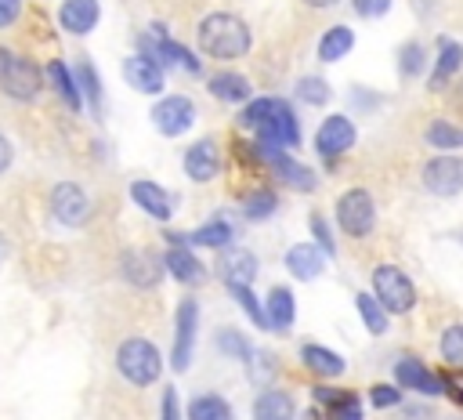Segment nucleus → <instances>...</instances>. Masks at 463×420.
<instances>
[{
	"mask_svg": "<svg viewBox=\"0 0 463 420\" xmlns=\"http://www.w3.org/2000/svg\"><path fill=\"white\" fill-rule=\"evenodd\" d=\"M351 47H354V33L347 25H333L318 40V62H340Z\"/></svg>",
	"mask_w": 463,
	"mask_h": 420,
	"instance_id": "obj_29",
	"label": "nucleus"
},
{
	"mask_svg": "<svg viewBox=\"0 0 463 420\" xmlns=\"http://www.w3.org/2000/svg\"><path fill=\"white\" fill-rule=\"evenodd\" d=\"M438 351H441L445 366L463 369V322H452V326L441 329V337H438Z\"/></svg>",
	"mask_w": 463,
	"mask_h": 420,
	"instance_id": "obj_34",
	"label": "nucleus"
},
{
	"mask_svg": "<svg viewBox=\"0 0 463 420\" xmlns=\"http://www.w3.org/2000/svg\"><path fill=\"white\" fill-rule=\"evenodd\" d=\"M210 94L217 101H228V105H246L253 91H250V80L246 76H239V72H217V76H210Z\"/></svg>",
	"mask_w": 463,
	"mask_h": 420,
	"instance_id": "obj_25",
	"label": "nucleus"
},
{
	"mask_svg": "<svg viewBox=\"0 0 463 420\" xmlns=\"http://www.w3.org/2000/svg\"><path fill=\"white\" fill-rule=\"evenodd\" d=\"M188 243H195V246H210V250H224L232 239H235V232H232V224L228 221H210V224H203V228H195L192 235H184Z\"/></svg>",
	"mask_w": 463,
	"mask_h": 420,
	"instance_id": "obj_33",
	"label": "nucleus"
},
{
	"mask_svg": "<svg viewBox=\"0 0 463 420\" xmlns=\"http://www.w3.org/2000/svg\"><path fill=\"white\" fill-rule=\"evenodd\" d=\"M217 268H221V279L228 286H250L253 275H257V257L250 250H242V246H232V250L221 253Z\"/></svg>",
	"mask_w": 463,
	"mask_h": 420,
	"instance_id": "obj_16",
	"label": "nucleus"
},
{
	"mask_svg": "<svg viewBox=\"0 0 463 420\" xmlns=\"http://www.w3.org/2000/svg\"><path fill=\"white\" fill-rule=\"evenodd\" d=\"M394 384L398 387H409V391H420V395H441L445 391V380L438 373H430L420 355H402L394 362Z\"/></svg>",
	"mask_w": 463,
	"mask_h": 420,
	"instance_id": "obj_13",
	"label": "nucleus"
},
{
	"mask_svg": "<svg viewBox=\"0 0 463 420\" xmlns=\"http://www.w3.org/2000/svg\"><path fill=\"white\" fill-rule=\"evenodd\" d=\"M293 94H297L300 101H307V105H326V101L333 98V91H329V83H326L322 76H300L297 87H293Z\"/></svg>",
	"mask_w": 463,
	"mask_h": 420,
	"instance_id": "obj_35",
	"label": "nucleus"
},
{
	"mask_svg": "<svg viewBox=\"0 0 463 420\" xmlns=\"http://www.w3.org/2000/svg\"><path fill=\"white\" fill-rule=\"evenodd\" d=\"M47 80H51V87L61 94V101L72 109V112H80L83 109V98H80V87H76V80H72V72H69V65L61 62V58H54V62H47Z\"/></svg>",
	"mask_w": 463,
	"mask_h": 420,
	"instance_id": "obj_27",
	"label": "nucleus"
},
{
	"mask_svg": "<svg viewBox=\"0 0 463 420\" xmlns=\"http://www.w3.org/2000/svg\"><path fill=\"white\" fill-rule=\"evenodd\" d=\"M362 398L354 391H344L336 402L326 406V420H362Z\"/></svg>",
	"mask_w": 463,
	"mask_h": 420,
	"instance_id": "obj_38",
	"label": "nucleus"
},
{
	"mask_svg": "<svg viewBox=\"0 0 463 420\" xmlns=\"http://www.w3.org/2000/svg\"><path fill=\"white\" fill-rule=\"evenodd\" d=\"M420 185L430 192V196H459L463 192V156L456 152H438L430 156L423 167H420Z\"/></svg>",
	"mask_w": 463,
	"mask_h": 420,
	"instance_id": "obj_6",
	"label": "nucleus"
},
{
	"mask_svg": "<svg viewBox=\"0 0 463 420\" xmlns=\"http://www.w3.org/2000/svg\"><path fill=\"white\" fill-rule=\"evenodd\" d=\"M239 123L250 127V130H257V152L260 156L286 152V148H297L300 145L297 112L282 98H253V101H246Z\"/></svg>",
	"mask_w": 463,
	"mask_h": 420,
	"instance_id": "obj_1",
	"label": "nucleus"
},
{
	"mask_svg": "<svg viewBox=\"0 0 463 420\" xmlns=\"http://www.w3.org/2000/svg\"><path fill=\"white\" fill-rule=\"evenodd\" d=\"M11 156H14V148H11V141H7L4 134H0V174H4L7 167H11Z\"/></svg>",
	"mask_w": 463,
	"mask_h": 420,
	"instance_id": "obj_48",
	"label": "nucleus"
},
{
	"mask_svg": "<svg viewBox=\"0 0 463 420\" xmlns=\"http://www.w3.org/2000/svg\"><path fill=\"white\" fill-rule=\"evenodd\" d=\"M449 420H463V416H449Z\"/></svg>",
	"mask_w": 463,
	"mask_h": 420,
	"instance_id": "obj_52",
	"label": "nucleus"
},
{
	"mask_svg": "<svg viewBox=\"0 0 463 420\" xmlns=\"http://www.w3.org/2000/svg\"><path fill=\"white\" fill-rule=\"evenodd\" d=\"M130 199H134L148 217H156V221H170V214H174V199H170V192L159 188V185L148 181V177L130 181Z\"/></svg>",
	"mask_w": 463,
	"mask_h": 420,
	"instance_id": "obj_15",
	"label": "nucleus"
},
{
	"mask_svg": "<svg viewBox=\"0 0 463 420\" xmlns=\"http://www.w3.org/2000/svg\"><path fill=\"white\" fill-rule=\"evenodd\" d=\"M58 22L72 36H87L98 25V0H61Z\"/></svg>",
	"mask_w": 463,
	"mask_h": 420,
	"instance_id": "obj_17",
	"label": "nucleus"
},
{
	"mask_svg": "<svg viewBox=\"0 0 463 420\" xmlns=\"http://www.w3.org/2000/svg\"><path fill=\"white\" fill-rule=\"evenodd\" d=\"M163 257H156L152 250H127L123 257H119V272H123V279L130 282V286H137V290H152L159 279H163Z\"/></svg>",
	"mask_w": 463,
	"mask_h": 420,
	"instance_id": "obj_12",
	"label": "nucleus"
},
{
	"mask_svg": "<svg viewBox=\"0 0 463 420\" xmlns=\"http://www.w3.org/2000/svg\"><path fill=\"white\" fill-rule=\"evenodd\" d=\"M300 362H304L315 377H340V373H344V358H340L333 348L315 344V340H307V344L300 348Z\"/></svg>",
	"mask_w": 463,
	"mask_h": 420,
	"instance_id": "obj_23",
	"label": "nucleus"
},
{
	"mask_svg": "<svg viewBox=\"0 0 463 420\" xmlns=\"http://www.w3.org/2000/svg\"><path fill=\"white\" fill-rule=\"evenodd\" d=\"M398 420H434V409L430 406H405L402 413H398Z\"/></svg>",
	"mask_w": 463,
	"mask_h": 420,
	"instance_id": "obj_46",
	"label": "nucleus"
},
{
	"mask_svg": "<svg viewBox=\"0 0 463 420\" xmlns=\"http://www.w3.org/2000/svg\"><path fill=\"white\" fill-rule=\"evenodd\" d=\"M449 101H452V109L463 116V76L452 83V91H449Z\"/></svg>",
	"mask_w": 463,
	"mask_h": 420,
	"instance_id": "obj_47",
	"label": "nucleus"
},
{
	"mask_svg": "<svg viewBox=\"0 0 463 420\" xmlns=\"http://www.w3.org/2000/svg\"><path fill=\"white\" fill-rule=\"evenodd\" d=\"M354 308H358V315H362V322H365V329H369L373 337L387 333V322H391V315L383 311V304H380L373 293H354Z\"/></svg>",
	"mask_w": 463,
	"mask_h": 420,
	"instance_id": "obj_30",
	"label": "nucleus"
},
{
	"mask_svg": "<svg viewBox=\"0 0 463 420\" xmlns=\"http://www.w3.org/2000/svg\"><path fill=\"white\" fill-rule=\"evenodd\" d=\"M11 62H14V54H11V51H0V76L7 72V65H11Z\"/></svg>",
	"mask_w": 463,
	"mask_h": 420,
	"instance_id": "obj_49",
	"label": "nucleus"
},
{
	"mask_svg": "<svg viewBox=\"0 0 463 420\" xmlns=\"http://www.w3.org/2000/svg\"><path fill=\"white\" fill-rule=\"evenodd\" d=\"M22 14V0H0V29H7Z\"/></svg>",
	"mask_w": 463,
	"mask_h": 420,
	"instance_id": "obj_45",
	"label": "nucleus"
},
{
	"mask_svg": "<svg viewBox=\"0 0 463 420\" xmlns=\"http://www.w3.org/2000/svg\"><path fill=\"white\" fill-rule=\"evenodd\" d=\"M304 4H307V7H333L336 0H304Z\"/></svg>",
	"mask_w": 463,
	"mask_h": 420,
	"instance_id": "obj_50",
	"label": "nucleus"
},
{
	"mask_svg": "<svg viewBox=\"0 0 463 420\" xmlns=\"http://www.w3.org/2000/svg\"><path fill=\"white\" fill-rule=\"evenodd\" d=\"M373 297L383 304L387 315H409L416 308V286L398 264L373 268Z\"/></svg>",
	"mask_w": 463,
	"mask_h": 420,
	"instance_id": "obj_4",
	"label": "nucleus"
},
{
	"mask_svg": "<svg viewBox=\"0 0 463 420\" xmlns=\"http://www.w3.org/2000/svg\"><path fill=\"white\" fill-rule=\"evenodd\" d=\"M188 420H232V406L221 395H195L188 402Z\"/></svg>",
	"mask_w": 463,
	"mask_h": 420,
	"instance_id": "obj_31",
	"label": "nucleus"
},
{
	"mask_svg": "<svg viewBox=\"0 0 463 420\" xmlns=\"http://www.w3.org/2000/svg\"><path fill=\"white\" fill-rule=\"evenodd\" d=\"M264 159L271 163L275 177L286 181L289 188H297V192H311V188H315V170L304 167V163H297L289 152H271V156H264Z\"/></svg>",
	"mask_w": 463,
	"mask_h": 420,
	"instance_id": "obj_21",
	"label": "nucleus"
},
{
	"mask_svg": "<svg viewBox=\"0 0 463 420\" xmlns=\"http://www.w3.org/2000/svg\"><path fill=\"white\" fill-rule=\"evenodd\" d=\"M163 420H181V402H177V391L174 387L163 391Z\"/></svg>",
	"mask_w": 463,
	"mask_h": 420,
	"instance_id": "obj_44",
	"label": "nucleus"
},
{
	"mask_svg": "<svg viewBox=\"0 0 463 420\" xmlns=\"http://www.w3.org/2000/svg\"><path fill=\"white\" fill-rule=\"evenodd\" d=\"M7 257V239H4V232H0V261Z\"/></svg>",
	"mask_w": 463,
	"mask_h": 420,
	"instance_id": "obj_51",
	"label": "nucleus"
},
{
	"mask_svg": "<svg viewBox=\"0 0 463 420\" xmlns=\"http://www.w3.org/2000/svg\"><path fill=\"white\" fill-rule=\"evenodd\" d=\"M286 268H289L293 279L307 282V279L322 275V268H326V253H322L315 243H297V246L286 250Z\"/></svg>",
	"mask_w": 463,
	"mask_h": 420,
	"instance_id": "obj_18",
	"label": "nucleus"
},
{
	"mask_svg": "<svg viewBox=\"0 0 463 420\" xmlns=\"http://www.w3.org/2000/svg\"><path fill=\"white\" fill-rule=\"evenodd\" d=\"M398 72L402 80H416L420 72H427V47L420 40H409L398 47Z\"/></svg>",
	"mask_w": 463,
	"mask_h": 420,
	"instance_id": "obj_32",
	"label": "nucleus"
},
{
	"mask_svg": "<svg viewBox=\"0 0 463 420\" xmlns=\"http://www.w3.org/2000/svg\"><path fill=\"white\" fill-rule=\"evenodd\" d=\"M297 406L286 391H260L253 398V420H293Z\"/></svg>",
	"mask_w": 463,
	"mask_h": 420,
	"instance_id": "obj_26",
	"label": "nucleus"
},
{
	"mask_svg": "<svg viewBox=\"0 0 463 420\" xmlns=\"http://www.w3.org/2000/svg\"><path fill=\"white\" fill-rule=\"evenodd\" d=\"M4 91L14 98V101H33L40 91H43V69L33 62V58H14L7 65V72L0 76Z\"/></svg>",
	"mask_w": 463,
	"mask_h": 420,
	"instance_id": "obj_10",
	"label": "nucleus"
},
{
	"mask_svg": "<svg viewBox=\"0 0 463 420\" xmlns=\"http://www.w3.org/2000/svg\"><path fill=\"white\" fill-rule=\"evenodd\" d=\"M275 210H279V199H275L271 188H257V192L246 196V217L250 221H268Z\"/></svg>",
	"mask_w": 463,
	"mask_h": 420,
	"instance_id": "obj_37",
	"label": "nucleus"
},
{
	"mask_svg": "<svg viewBox=\"0 0 463 420\" xmlns=\"http://www.w3.org/2000/svg\"><path fill=\"white\" fill-rule=\"evenodd\" d=\"M232 290V297L242 304V311L253 319V326H260V329H268V311L260 308V301H257V293L250 290V286H228Z\"/></svg>",
	"mask_w": 463,
	"mask_h": 420,
	"instance_id": "obj_39",
	"label": "nucleus"
},
{
	"mask_svg": "<svg viewBox=\"0 0 463 420\" xmlns=\"http://www.w3.org/2000/svg\"><path fill=\"white\" fill-rule=\"evenodd\" d=\"M199 47L210 54V58H242L250 51V25L239 18V14H228V11H217V14H206L199 22V33H195Z\"/></svg>",
	"mask_w": 463,
	"mask_h": 420,
	"instance_id": "obj_2",
	"label": "nucleus"
},
{
	"mask_svg": "<svg viewBox=\"0 0 463 420\" xmlns=\"http://www.w3.org/2000/svg\"><path fill=\"white\" fill-rule=\"evenodd\" d=\"M217 348L224 351V355H232V358H250V344H246V337L239 333V329H221L217 333Z\"/></svg>",
	"mask_w": 463,
	"mask_h": 420,
	"instance_id": "obj_40",
	"label": "nucleus"
},
{
	"mask_svg": "<svg viewBox=\"0 0 463 420\" xmlns=\"http://www.w3.org/2000/svg\"><path fill=\"white\" fill-rule=\"evenodd\" d=\"M123 76H127V83H130L134 91H141V94H159V91H163V69H159L156 62H148L145 54L127 58V62H123Z\"/></svg>",
	"mask_w": 463,
	"mask_h": 420,
	"instance_id": "obj_20",
	"label": "nucleus"
},
{
	"mask_svg": "<svg viewBox=\"0 0 463 420\" xmlns=\"http://www.w3.org/2000/svg\"><path fill=\"white\" fill-rule=\"evenodd\" d=\"M423 138L438 152H459L463 148V127L452 123V119H430L427 130H423Z\"/></svg>",
	"mask_w": 463,
	"mask_h": 420,
	"instance_id": "obj_28",
	"label": "nucleus"
},
{
	"mask_svg": "<svg viewBox=\"0 0 463 420\" xmlns=\"http://www.w3.org/2000/svg\"><path fill=\"white\" fill-rule=\"evenodd\" d=\"M217 170H221V152H217V141L213 138H203V141H195L184 152V174L192 181H199V185L203 181H213Z\"/></svg>",
	"mask_w": 463,
	"mask_h": 420,
	"instance_id": "obj_14",
	"label": "nucleus"
},
{
	"mask_svg": "<svg viewBox=\"0 0 463 420\" xmlns=\"http://www.w3.org/2000/svg\"><path fill=\"white\" fill-rule=\"evenodd\" d=\"M307 228H311V235L318 239L315 246H318L322 253H336V243H333V232H329V224H326V217H322V214H311V217H307Z\"/></svg>",
	"mask_w": 463,
	"mask_h": 420,
	"instance_id": "obj_42",
	"label": "nucleus"
},
{
	"mask_svg": "<svg viewBox=\"0 0 463 420\" xmlns=\"http://www.w3.org/2000/svg\"><path fill=\"white\" fill-rule=\"evenodd\" d=\"M459 65H463V47L456 40H441L438 43V58L430 65V91H445L449 80L459 76Z\"/></svg>",
	"mask_w": 463,
	"mask_h": 420,
	"instance_id": "obj_19",
	"label": "nucleus"
},
{
	"mask_svg": "<svg viewBox=\"0 0 463 420\" xmlns=\"http://www.w3.org/2000/svg\"><path fill=\"white\" fill-rule=\"evenodd\" d=\"M369 402L376 409H398L402 406V387L398 384H373L369 387Z\"/></svg>",
	"mask_w": 463,
	"mask_h": 420,
	"instance_id": "obj_41",
	"label": "nucleus"
},
{
	"mask_svg": "<svg viewBox=\"0 0 463 420\" xmlns=\"http://www.w3.org/2000/svg\"><path fill=\"white\" fill-rule=\"evenodd\" d=\"M195 326H199V304H195L192 297H184V301L177 304V315H174V355H170V362H174L177 373L188 369V362H192Z\"/></svg>",
	"mask_w": 463,
	"mask_h": 420,
	"instance_id": "obj_8",
	"label": "nucleus"
},
{
	"mask_svg": "<svg viewBox=\"0 0 463 420\" xmlns=\"http://www.w3.org/2000/svg\"><path fill=\"white\" fill-rule=\"evenodd\" d=\"M268 329H275V333H286L289 326H293V319H297V304H293V293L286 290V286H271V293H268Z\"/></svg>",
	"mask_w": 463,
	"mask_h": 420,
	"instance_id": "obj_24",
	"label": "nucleus"
},
{
	"mask_svg": "<svg viewBox=\"0 0 463 420\" xmlns=\"http://www.w3.org/2000/svg\"><path fill=\"white\" fill-rule=\"evenodd\" d=\"M351 4H354V11L362 18H380V14L391 11V0H351Z\"/></svg>",
	"mask_w": 463,
	"mask_h": 420,
	"instance_id": "obj_43",
	"label": "nucleus"
},
{
	"mask_svg": "<svg viewBox=\"0 0 463 420\" xmlns=\"http://www.w3.org/2000/svg\"><path fill=\"white\" fill-rule=\"evenodd\" d=\"M358 141V130H354V123L347 119V116H326L322 123H318V130H315V152L322 156V159H336V156H344L351 145Z\"/></svg>",
	"mask_w": 463,
	"mask_h": 420,
	"instance_id": "obj_7",
	"label": "nucleus"
},
{
	"mask_svg": "<svg viewBox=\"0 0 463 420\" xmlns=\"http://www.w3.org/2000/svg\"><path fill=\"white\" fill-rule=\"evenodd\" d=\"M76 87H80V98L87 94L90 109H101V80H98V69L90 62H80L76 69Z\"/></svg>",
	"mask_w": 463,
	"mask_h": 420,
	"instance_id": "obj_36",
	"label": "nucleus"
},
{
	"mask_svg": "<svg viewBox=\"0 0 463 420\" xmlns=\"http://www.w3.org/2000/svg\"><path fill=\"white\" fill-rule=\"evenodd\" d=\"M163 264H166V272H170L177 282H184V286H195V282L206 279V264H203L188 246H170L166 257H163Z\"/></svg>",
	"mask_w": 463,
	"mask_h": 420,
	"instance_id": "obj_22",
	"label": "nucleus"
},
{
	"mask_svg": "<svg viewBox=\"0 0 463 420\" xmlns=\"http://www.w3.org/2000/svg\"><path fill=\"white\" fill-rule=\"evenodd\" d=\"M116 366H119V373H123L130 384H137V387L156 384L159 373H163L159 348H156L152 340H145V337H127V340L119 344V351H116Z\"/></svg>",
	"mask_w": 463,
	"mask_h": 420,
	"instance_id": "obj_3",
	"label": "nucleus"
},
{
	"mask_svg": "<svg viewBox=\"0 0 463 420\" xmlns=\"http://www.w3.org/2000/svg\"><path fill=\"white\" fill-rule=\"evenodd\" d=\"M51 214H54L61 224L80 228V224L90 217V199H87V192H83L76 181H61V185H54V192H51Z\"/></svg>",
	"mask_w": 463,
	"mask_h": 420,
	"instance_id": "obj_9",
	"label": "nucleus"
},
{
	"mask_svg": "<svg viewBox=\"0 0 463 420\" xmlns=\"http://www.w3.org/2000/svg\"><path fill=\"white\" fill-rule=\"evenodd\" d=\"M152 123H156L159 134L177 138V134L192 130V123H195V105H192L184 94L163 98V101H156V109H152Z\"/></svg>",
	"mask_w": 463,
	"mask_h": 420,
	"instance_id": "obj_11",
	"label": "nucleus"
},
{
	"mask_svg": "<svg viewBox=\"0 0 463 420\" xmlns=\"http://www.w3.org/2000/svg\"><path fill=\"white\" fill-rule=\"evenodd\" d=\"M336 224L351 239H365L376 228V203L365 188H347L336 199Z\"/></svg>",
	"mask_w": 463,
	"mask_h": 420,
	"instance_id": "obj_5",
	"label": "nucleus"
}]
</instances>
